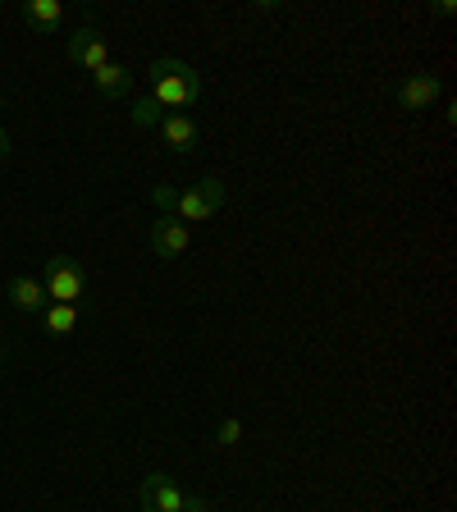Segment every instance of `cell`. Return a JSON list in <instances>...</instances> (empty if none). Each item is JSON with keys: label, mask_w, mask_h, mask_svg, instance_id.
<instances>
[{"label": "cell", "mask_w": 457, "mask_h": 512, "mask_svg": "<svg viewBox=\"0 0 457 512\" xmlns=\"http://www.w3.org/2000/svg\"><path fill=\"white\" fill-rule=\"evenodd\" d=\"M206 92V78L192 69V64L183 60H156L151 64V101H156L160 110H183V106H197Z\"/></svg>", "instance_id": "1"}, {"label": "cell", "mask_w": 457, "mask_h": 512, "mask_svg": "<svg viewBox=\"0 0 457 512\" xmlns=\"http://www.w3.org/2000/svg\"><path fill=\"white\" fill-rule=\"evenodd\" d=\"M138 499H142V512H211V503L197 499V494H183L165 471H151L142 480Z\"/></svg>", "instance_id": "2"}, {"label": "cell", "mask_w": 457, "mask_h": 512, "mask_svg": "<svg viewBox=\"0 0 457 512\" xmlns=\"http://www.w3.org/2000/svg\"><path fill=\"white\" fill-rule=\"evenodd\" d=\"M42 288L51 302H74L78 307V298L87 293V275L78 266V256H51L42 270Z\"/></svg>", "instance_id": "3"}, {"label": "cell", "mask_w": 457, "mask_h": 512, "mask_svg": "<svg viewBox=\"0 0 457 512\" xmlns=\"http://www.w3.org/2000/svg\"><path fill=\"white\" fill-rule=\"evenodd\" d=\"M220 206H224V183L220 179H202V183H192V188L174 192L170 215L174 220H183V224H192V220H211Z\"/></svg>", "instance_id": "4"}, {"label": "cell", "mask_w": 457, "mask_h": 512, "mask_svg": "<svg viewBox=\"0 0 457 512\" xmlns=\"http://www.w3.org/2000/svg\"><path fill=\"white\" fill-rule=\"evenodd\" d=\"M394 96H398V106L403 110H430L439 96H444V83H439V74L421 69V74H407Z\"/></svg>", "instance_id": "5"}, {"label": "cell", "mask_w": 457, "mask_h": 512, "mask_svg": "<svg viewBox=\"0 0 457 512\" xmlns=\"http://www.w3.org/2000/svg\"><path fill=\"white\" fill-rule=\"evenodd\" d=\"M69 64H78V69H101V64H110V46L106 37L92 28V23H83V28L69 37Z\"/></svg>", "instance_id": "6"}, {"label": "cell", "mask_w": 457, "mask_h": 512, "mask_svg": "<svg viewBox=\"0 0 457 512\" xmlns=\"http://www.w3.org/2000/svg\"><path fill=\"white\" fill-rule=\"evenodd\" d=\"M192 243V229L183 220H174V215H160L156 224H151V252L160 256V261H174V256H183Z\"/></svg>", "instance_id": "7"}, {"label": "cell", "mask_w": 457, "mask_h": 512, "mask_svg": "<svg viewBox=\"0 0 457 512\" xmlns=\"http://www.w3.org/2000/svg\"><path fill=\"white\" fill-rule=\"evenodd\" d=\"M156 128H160V138H165V147L179 151V156H188V151L202 142V128H197V119L183 115V110H165Z\"/></svg>", "instance_id": "8"}, {"label": "cell", "mask_w": 457, "mask_h": 512, "mask_svg": "<svg viewBox=\"0 0 457 512\" xmlns=\"http://www.w3.org/2000/svg\"><path fill=\"white\" fill-rule=\"evenodd\" d=\"M5 298H10V307L23 311V316H42V311L51 307L42 279H32V275H14L10 284H5Z\"/></svg>", "instance_id": "9"}, {"label": "cell", "mask_w": 457, "mask_h": 512, "mask_svg": "<svg viewBox=\"0 0 457 512\" xmlns=\"http://www.w3.org/2000/svg\"><path fill=\"white\" fill-rule=\"evenodd\" d=\"M92 87H96V96H106V101H119V96H128L133 92V74H128L124 64H101L92 74Z\"/></svg>", "instance_id": "10"}, {"label": "cell", "mask_w": 457, "mask_h": 512, "mask_svg": "<svg viewBox=\"0 0 457 512\" xmlns=\"http://www.w3.org/2000/svg\"><path fill=\"white\" fill-rule=\"evenodd\" d=\"M23 19L42 32H60L64 28V5L60 0H23Z\"/></svg>", "instance_id": "11"}, {"label": "cell", "mask_w": 457, "mask_h": 512, "mask_svg": "<svg viewBox=\"0 0 457 512\" xmlns=\"http://www.w3.org/2000/svg\"><path fill=\"white\" fill-rule=\"evenodd\" d=\"M42 325L51 339H64V334H74L78 330V307L74 302H51V307L42 311Z\"/></svg>", "instance_id": "12"}, {"label": "cell", "mask_w": 457, "mask_h": 512, "mask_svg": "<svg viewBox=\"0 0 457 512\" xmlns=\"http://www.w3.org/2000/svg\"><path fill=\"white\" fill-rule=\"evenodd\" d=\"M160 115H165V110H160L151 96H138V101H133V110H128V119H133L138 128H156Z\"/></svg>", "instance_id": "13"}, {"label": "cell", "mask_w": 457, "mask_h": 512, "mask_svg": "<svg viewBox=\"0 0 457 512\" xmlns=\"http://www.w3.org/2000/svg\"><path fill=\"white\" fill-rule=\"evenodd\" d=\"M238 439H243V421H238V416H224L220 430H215V444H220V448H238Z\"/></svg>", "instance_id": "14"}, {"label": "cell", "mask_w": 457, "mask_h": 512, "mask_svg": "<svg viewBox=\"0 0 457 512\" xmlns=\"http://www.w3.org/2000/svg\"><path fill=\"white\" fill-rule=\"evenodd\" d=\"M10 151H14V138L5 133V128H0V160H10Z\"/></svg>", "instance_id": "15"}, {"label": "cell", "mask_w": 457, "mask_h": 512, "mask_svg": "<svg viewBox=\"0 0 457 512\" xmlns=\"http://www.w3.org/2000/svg\"><path fill=\"white\" fill-rule=\"evenodd\" d=\"M0 115H5V92H0Z\"/></svg>", "instance_id": "16"}]
</instances>
